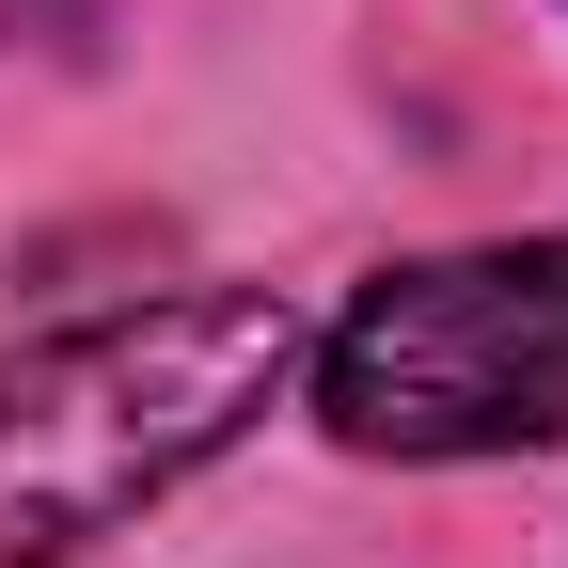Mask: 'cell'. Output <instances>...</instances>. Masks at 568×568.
<instances>
[{
  "instance_id": "obj_1",
  "label": "cell",
  "mask_w": 568,
  "mask_h": 568,
  "mask_svg": "<svg viewBox=\"0 0 568 568\" xmlns=\"http://www.w3.org/2000/svg\"><path fill=\"white\" fill-rule=\"evenodd\" d=\"M284 379H301V301L268 284H190V301L32 332L0 364V568H63L126 537L253 410H284Z\"/></svg>"
},
{
  "instance_id": "obj_2",
  "label": "cell",
  "mask_w": 568,
  "mask_h": 568,
  "mask_svg": "<svg viewBox=\"0 0 568 568\" xmlns=\"http://www.w3.org/2000/svg\"><path fill=\"white\" fill-rule=\"evenodd\" d=\"M316 426L347 458H521L568 443V237L410 253L332 332H301Z\"/></svg>"
}]
</instances>
